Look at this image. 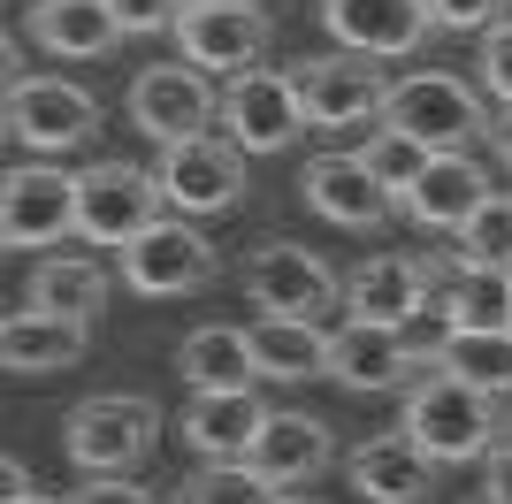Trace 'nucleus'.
I'll list each match as a JSON object with an SVG mask.
<instances>
[{
	"instance_id": "27",
	"label": "nucleus",
	"mask_w": 512,
	"mask_h": 504,
	"mask_svg": "<svg viewBox=\"0 0 512 504\" xmlns=\"http://www.w3.org/2000/svg\"><path fill=\"white\" fill-rule=\"evenodd\" d=\"M436 367L482 398H497V390H512V329H451L436 344Z\"/></svg>"
},
{
	"instance_id": "24",
	"label": "nucleus",
	"mask_w": 512,
	"mask_h": 504,
	"mask_svg": "<svg viewBox=\"0 0 512 504\" xmlns=\"http://www.w3.org/2000/svg\"><path fill=\"white\" fill-rule=\"evenodd\" d=\"M0 359H8V375H62V367L85 359V329L23 306V314H8V329H0Z\"/></svg>"
},
{
	"instance_id": "4",
	"label": "nucleus",
	"mask_w": 512,
	"mask_h": 504,
	"mask_svg": "<svg viewBox=\"0 0 512 504\" xmlns=\"http://www.w3.org/2000/svg\"><path fill=\"white\" fill-rule=\"evenodd\" d=\"M153 436H161V413L146 398H115V390L69 405L62 420V451L77 459V474H123L153 451Z\"/></svg>"
},
{
	"instance_id": "33",
	"label": "nucleus",
	"mask_w": 512,
	"mask_h": 504,
	"mask_svg": "<svg viewBox=\"0 0 512 504\" xmlns=\"http://www.w3.org/2000/svg\"><path fill=\"white\" fill-rule=\"evenodd\" d=\"M482 84H490L497 100L512 107V16H505V23H490V31H482Z\"/></svg>"
},
{
	"instance_id": "12",
	"label": "nucleus",
	"mask_w": 512,
	"mask_h": 504,
	"mask_svg": "<svg viewBox=\"0 0 512 504\" xmlns=\"http://www.w3.org/2000/svg\"><path fill=\"white\" fill-rule=\"evenodd\" d=\"M77 230V176H62V168H46V161H31V168H16L8 184H0V237L8 245H62V237Z\"/></svg>"
},
{
	"instance_id": "30",
	"label": "nucleus",
	"mask_w": 512,
	"mask_h": 504,
	"mask_svg": "<svg viewBox=\"0 0 512 504\" xmlns=\"http://www.w3.org/2000/svg\"><path fill=\"white\" fill-rule=\"evenodd\" d=\"M459 252H467V268H512V191H490L459 222Z\"/></svg>"
},
{
	"instance_id": "28",
	"label": "nucleus",
	"mask_w": 512,
	"mask_h": 504,
	"mask_svg": "<svg viewBox=\"0 0 512 504\" xmlns=\"http://www.w3.org/2000/svg\"><path fill=\"white\" fill-rule=\"evenodd\" d=\"M444 314L451 329H512V268H459Z\"/></svg>"
},
{
	"instance_id": "22",
	"label": "nucleus",
	"mask_w": 512,
	"mask_h": 504,
	"mask_svg": "<svg viewBox=\"0 0 512 504\" xmlns=\"http://www.w3.org/2000/svg\"><path fill=\"white\" fill-rule=\"evenodd\" d=\"M31 306L54 321H77L92 329V314L107 306V268L85 260V252H46L39 268H31Z\"/></svg>"
},
{
	"instance_id": "40",
	"label": "nucleus",
	"mask_w": 512,
	"mask_h": 504,
	"mask_svg": "<svg viewBox=\"0 0 512 504\" xmlns=\"http://www.w3.org/2000/svg\"><path fill=\"white\" fill-rule=\"evenodd\" d=\"M283 504H314V497H283Z\"/></svg>"
},
{
	"instance_id": "34",
	"label": "nucleus",
	"mask_w": 512,
	"mask_h": 504,
	"mask_svg": "<svg viewBox=\"0 0 512 504\" xmlns=\"http://www.w3.org/2000/svg\"><path fill=\"white\" fill-rule=\"evenodd\" d=\"M62 504H161L153 489H138V482H123V474H85V489L77 497H62Z\"/></svg>"
},
{
	"instance_id": "1",
	"label": "nucleus",
	"mask_w": 512,
	"mask_h": 504,
	"mask_svg": "<svg viewBox=\"0 0 512 504\" xmlns=\"http://www.w3.org/2000/svg\"><path fill=\"white\" fill-rule=\"evenodd\" d=\"M413 443H421L436 466H467V459H490V436H497V413L482 390H467L459 375H436L406 390V420H398Z\"/></svg>"
},
{
	"instance_id": "35",
	"label": "nucleus",
	"mask_w": 512,
	"mask_h": 504,
	"mask_svg": "<svg viewBox=\"0 0 512 504\" xmlns=\"http://www.w3.org/2000/svg\"><path fill=\"white\" fill-rule=\"evenodd\" d=\"M497 8H505V0H428V16L444 23V31H490Z\"/></svg>"
},
{
	"instance_id": "3",
	"label": "nucleus",
	"mask_w": 512,
	"mask_h": 504,
	"mask_svg": "<svg viewBox=\"0 0 512 504\" xmlns=\"http://www.w3.org/2000/svg\"><path fill=\"white\" fill-rule=\"evenodd\" d=\"M161 207H169L161 176H146V168H130V161H100V168L77 176V237H85V245L130 252L161 222Z\"/></svg>"
},
{
	"instance_id": "38",
	"label": "nucleus",
	"mask_w": 512,
	"mask_h": 504,
	"mask_svg": "<svg viewBox=\"0 0 512 504\" xmlns=\"http://www.w3.org/2000/svg\"><path fill=\"white\" fill-rule=\"evenodd\" d=\"M0 489H8V497H31V482H23V466H16V459H0Z\"/></svg>"
},
{
	"instance_id": "18",
	"label": "nucleus",
	"mask_w": 512,
	"mask_h": 504,
	"mask_svg": "<svg viewBox=\"0 0 512 504\" xmlns=\"http://www.w3.org/2000/svg\"><path fill=\"white\" fill-rule=\"evenodd\" d=\"M329 375L344 390H398L413 375V344L406 329H383V321H344L329 336Z\"/></svg>"
},
{
	"instance_id": "31",
	"label": "nucleus",
	"mask_w": 512,
	"mask_h": 504,
	"mask_svg": "<svg viewBox=\"0 0 512 504\" xmlns=\"http://www.w3.org/2000/svg\"><path fill=\"white\" fill-rule=\"evenodd\" d=\"M367 168H375V184L390 191V199H406L413 184H421V168L436 161V153L421 146V138H406V130H375V138H367V153H360Z\"/></svg>"
},
{
	"instance_id": "23",
	"label": "nucleus",
	"mask_w": 512,
	"mask_h": 504,
	"mask_svg": "<svg viewBox=\"0 0 512 504\" xmlns=\"http://www.w3.org/2000/svg\"><path fill=\"white\" fill-rule=\"evenodd\" d=\"M176 375L192 390H253L260 382V359H253V329H192L176 344Z\"/></svg>"
},
{
	"instance_id": "9",
	"label": "nucleus",
	"mask_w": 512,
	"mask_h": 504,
	"mask_svg": "<svg viewBox=\"0 0 512 504\" xmlns=\"http://www.w3.org/2000/svg\"><path fill=\"white\" fill-rule=\"evenodd\" d=\"M222 130H230L245 153H283L291 146L306 130L291 69H245V77H230V92H222Z\"/></svg>"
},
{
	"instance_id": "5",
	"label": "nucleus",
	"mask_w": 512,
	"mask_h": 504,
	"mask_svg": "<svg viewBox=\"0 0 512 504\" xmlns=\"http://www.w3.org/2000/svg\"><path fill=\"white\" fill-rule=\"evenodd\" d=\"M161 191L176 214H230L245 199V146L230 130H199L184 146H161Z\"/></svg>"
},
{
	"instance_id": "17",
	"label": "nucleus",
	"mask_w": 512,
	"mask_h": 504,
	"mask_svg": "<svg viewBox=\"0 0 512 504\" xmlns=\"http://www.w3.org/2000/svg\"><path fill=\"white\" fill-rule=\"evenodd\" d=\"M344 482L360 489L367 504H421L428 489H436V459H428L406 428H390V436L360 443V451L344 459Z\"/></svg>"
},
{
	"instance_id": "10",
	"label": "nucleus",
	"mask_w": 512,
	"mask_h": 504,
	"mask_svg": "<svg viewBox=\"0 0 512 504\" xmlns=\"http://www.w3.org/2000/svg\"><path fill=\"white\" fill-rule=\"evenodd\" d=\"M214 123V92L192 62H161L130 77V130H146L153 146H184Z\"/></svg>"
},
{
	"instance_id": "25",
	"label": "nucleus",
	"mask_w": 512,
	"mask_h": 504,
	"mask_svg": "<svg viewBox=\"0 0 512 504\" xmlns=\"http://www.w3.org/2000/svg\"><path fill=\"white\" fill-rule=\"evenodd\" d=\"M253 466H260L276 489L314 482L321 466H329V428H321L314 413H276L268 428H260V443H253Z\"/></svg>"
},
{
	"instance_id": "41",
	"label": "nucleus",
	"mask_w": 512,
	"mask_h": 504,
	"mask_svg": "<svg viewBox=\"0 0 512 504\" xmlns=\"http://www.w3.org/2000/svg\"><path fill=\"white\" fill-rule=\"evenodd\" d=\"M207 8H222V0H207Z\"/></svg>"
},
{
	"instance_id": "11",
	"label": "nucleus",
	"mask_w": 512,
	"mask_h": 504,
	"mask_svg": "<svg viewBox=\"0 0 512 504\" xmlns=\"http://www.w3.org/2000/svg\"><path fill=\"white\" fill-rule=\"evenodd\" d=\"M123 275H130V291L138 298H184L199 291V283H214V245L192 230V214H161L138 245L123 252Z\"/></svg>"
},
{
	"instance_id": "2",
	"label": "nucleus",
	"mask_w": 512,
	"mask_h": 504,
	"mask_svg": "<svg viewBox=\"0 0 512 504\" xmlns=\"http://www.w3.org/2000/svg\"><path fill=\"white\" fill-rule=\"evenodd\" d=\"M383 130H406V138H421L428 153H467L474 138H490V115L474 100V84L444 77V69H413V77L390 84Z\"/></svg>"
},
{
	"instance_id": "14",
	"label": "nucleus",
	"mask_w": 512,
	"mask_h": 504,
	"mask_svg": "<svg viewBox=\"0 0 512 504\" xmlns=\"http://www.w3.org/2000/svg\"><path fill=\"white\" fill-rule=\"evenodd\" d=\"M321 23L344 54H367V62H390V54H413V46L436 31L428 0H321Z\"/></svg>"
},
{
	"instance_id": "39",
	"label": "nucleus",
	"mask_w": 512,
	"mask_h": 504,
	"mask_svg": "<svg viewBox=\"0 0 512 504\" xmlns=\"http://www.w3.org/2000/svg\"><path fill=\"white\" fill-rule=\"evenodd\" d=\"M8 504H62V497H39V489H31V497H8Z\"/></svg>"
},
{
	"instance_id": "13",
	"label": "nucleus",
	"mask_w": 512,
	"mask_h": 504,
	"mask_svg": "<svg viewBox=\"0 0 512 504\" xmlns=\"http://www.w3.org/2000/svg\"><path fill=\"white\" fill-rule=\"evenodd\" d=\"M245 291H253L260 314H291V321H314L337 306V275L321 268L306 245H291V237H276V245L253 252V268H245Z\"/></svg>"
},
{
	"instance_id": "20",
	"label": "nucleus",
	"mask_w": 512,
	"mask_h": 504,
	"mask_svg": "<svg viewBox=\"0 0 512 504\" xmlns=\"http://www.w3.org/2000/svg\"><path fill=\"white\" fill-rule=\"evenodd\" d=\"M31 39L46 54H62V62H100V54H115L123 23H115L107 0H39L31 8Z\"/></svg>"
},
{
	"instance_id": "42",
	"label": "nucleus",
	"mask_w": 512,
	"mask_h": 504,
	"mask_svg": "<svg viewBox=\"0 0 512 504\" xmlns=\"http://www.w3.org/2000/svg\"><path fill=\"white\" fill-rule=\"evenodd\" d=\"M482 504H490V497H482Z\"/></svg>"
},
{
	"instance_id": "21",
	"label": "nucleus",
	"mask_w": 512,
	"mask_h": 504,
	"mask_svg": "<svg viewBox=\"0 0 512 504\" xmlns=\"http://www.w3.org/2000/svg\"><path fill=\"white\" fill-rule=\"evenodd\" d=\"M482 199H490V176H482L467 153H436V161L421 168V184L406 191L413 222H421V230H451V237H459V222H467Z\"/></svg>"
},
{
	"instance_id": "36",
	"label": "nucleus",
	"mask_w": 512,
	"mask_h": 504,
	"mask_svg": "<svg viewBox=\"0 0 512 504\" xmlns=\"http://www.w3.org/2000/svg\"><path fill=\"white\" fill-rule=\"evenodd\" d=\"M482 482H490V489H482L490 504H512V443H505V451H490V474H482Z\"/></svg>"
},
{
	"instance_id": "7",
	"label": "nucleus",
	"mask_w": 512,
	"mask_h": 504,
	"mask_svg": "<svg viewBox=\"0 0 512 504\" xmlns=\"http://www.w3.org/2000/svg\"><path fill=\"white\" fill-rule=\"evenodd\" d=\"M92 130H100V100H92L85 84L69 77H31V84H8V138L31 153H69L85 146Z\"/></svg>"
},
{
	"instance_id": "15",
	"label": "nucleus",
	"mask_w": 512,
	"mask_h": 504,
	"mask_svg": "<svg viewBox=\"0 0 512 504\" xmlns=\"http://www.w3.org/2000/svg\"><path fill=\"white\" fill-rule=\"evenodd\" d=\"M299 191H306V207H314L321 222H337V230H383L390 207H398V199L375 184V168H367L360 153H314L306 176H299Z\"/></svg>"
},
{
	"instance_id": "6",
	"label": "nucleus",
	"mask_w": 512,
	"mask_h": 504,
	"mask_svg": "<svg viewBox=\"0 0 512 504\" xmlns=\"http://www.w3.org/2000/svg\"><path fill=\"white\" fill-rule=\"evenodd\" d=\"M299 84V107L314 130H352V123H383L390 77L367 54H314V62H291Z\"/></svg>"
},
{
	"instance_id": "19",
	"label": "nucleus",
	"mask_w": 512,
	"mask_h": 504,
	"mask_svg": "<svg viewBox=\"0 0 512 504\" xmlns=\"http://www.w3.org/2000/svg\"><path fill=\"white\" fill-rule=\"evenodd\" d=\"M421 298H428V268H421V260H398V252L360 260V268L344 275V314H352V321L406 329V321L421 314Z\"/></svg>"
},
{
	"instance_id": "8",
	"label": "nucleus",
	"mask_w": 512,
	"mask_h": 504,
	"mask_svg": "<svg viewBox=\"0 0 512 504\" xmlns=\"http://www.w3.org/2000/svg\"><path fill=\"white\" fill-rule=\"evenodd\" d=\"M176 46H184L192 69L245 77V69H260V54H268V16H260L253 0H222V8L192 0V8L176 16Z\"/></svg>"
},
{
	"instance_id": "16",
	"label": "nucleus",
	"mask_w": 512,
	"mask_h": 504,
	"mask_svg": "<svg viewBox=\"0 0 512 504\" xmlns=\"http://www.w3.org/2000/svg\"><path fill=\"white\" fill-rule=\"evenodd\" d=\"M268 398L260 390H192L184 405V443L199 459H253L260 428H268Z\"/></svg>"
},
{
	"instance_id": "37",
	"label": "nucleus",
	"mask_w": 512,
	"mask_h": 504,
	"mask_svg": "<svg viewBox=\"0 0 512 504\" xmlns=\"http://www.w3.org/2000/svg\"><path fill=\"white\" fill-rule=\"evenodd\" d=\"M490 146H497V161L512 168V107H505V115H497V123H490Z\"/></svg>"
},
{
	"instance_id": "32",
	"label": "nucleus",
	"mask_w": 512,
	"mask_h": 504,
	"mask_svg": "<svg viewBox=\"0 0 512 504\" xmlns=\"http://www.w3.org/2000/svg\"><path fill=\"white\" fill-rule=\"evenodd\" d=\"M107 8L123 23V39H138V31H176V16H184L192 0H107Z\"/></svg>"
},
{
	"instance_id": "29",
	"label": "nucleus",
	"mask_w": 512,
	"mask_h": 504,
	"mask_svg": "<svg viewBox=\"0 0 512 504\" xmlns=\"http://www.w3.org/2000/svg\"><path fill=\"white\" fill-rule=\"evenodd\" d=\"M176 504H283V497L253 459H207L192 482L176 489Z\"/></svg>"
},
{
	"instance_id": "26",
	"label": "nucleus",
	"mask_w": 512,
	"mask_h": 504,
	"mask_svg": "<svg viewBox=\"0 0 512 504\" xmlns=\"http://www.w3.org/2000/svg\"><path fill=\"white\" fill-rule=\"evenodd\" d=\"M253 359H260V375H276V382H314V375H329V336L314 321L260 314L253 321Z\"/></svg>"
}]
</instances>
